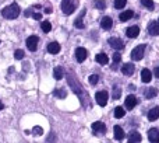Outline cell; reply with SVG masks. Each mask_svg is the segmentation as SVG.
<instances>
[{"mask_svg": "<svg viewBox=\"0 0 159 143\" xmlns=\"http://www.w3.org/2000/svg\"><path fill=\"white\" fill-rule=\"evenodd\" d=\"M67 81H69V84L73 87V91H74L78 96V98L81 100V104L87 105L88 102H89V97H88V94L84 91V88L81 87V84L77 81V79H75L71 73H67Z\"/></svg>", "mask_w": 159, "mask_h": 143, "instance_id": "6da1fadb", "label": "cell"}, {"mask_svg": "<svg viewBox=\"0 0 159 143\" xmlns=\"http://www.w3.org/2000/svg\"><path fill=\"white\" fill-rule=\"evenodd\" d=\"M20 13H21V8H20V6L17 4V3H13V4L7 6V7H4L2 10V16L7 20L17 18V17L20 16Z\"/></svg>", "mask_w": 159, "mask_h": 143, "instance_id": "7a4b0ae2", "label": "cell"}, {"mask_svg": "<svg viewBox=\"0 0 159 143\" xmlns=\"http://www.w3.org/2000/svg\"><path fill=\"white\" fill-rule=\"evenodd\" d=\"M77 6H78L77 0H63L60 7H61V10H63V13L69 16V14H71L73 11L77 8Z\"/></svg>", "mask_w": 159, "mask_h": 143, "instance_id": "3957f363", "label": "cell"}, {"mask_svg": "<svg viewBox=\"0 0 159 143\" xmlns=\"http://www.w3.org/2000/svg\"><path fill=\"white\" fill-rule=\"evenodd\" d=\"M144 51H145V45H138L137 48H134L131 52L133 61H141L144 58Z\"/></svg>", "mask_w": 159, "mask_h": 143, "instance_id": "277c9868", "label": "cell"}, {"mask_svg": "<svg viewBox=\"0 0 159 143\" xmlns=\"http://www.w3.org/2000/svg\"><path fill=\"white\" fill-rule=\"evenodd\" d=\"M38 42H39V38L36 35H31L27 38V47L30 51H32V52H35L36 48H38Z\"/></svg>", "mask_w": 159, "mask_h": 143, "instance_id": "5b68a950", "label": "cell"}, {"mask_svg": "<svg viewBox=\"0 0 159 143\" xmlns=\"http://www.w3.org/2000/svg\"><path fill=\"white\" fill-rule=\"evenodd\" d=\"M92 131L95 132V135L101 136L106 132V126H105L103 122H93L92 124Z\"/></svg>", "mask_w": 159, "mask_h": 143, "instance_id": "8992f818", "label": "cell"}, {"mask_svg": "<svg viewBox=\"0 0 159 143\" xmlns=\"http://www.w3.org/2000/svg\"><path fill=\"white\" fill-rule=\"evenodd\" d=\"M107 93L106 91H98L96 93V96H95V98H96V101H98V104L101 105V107H105L106 105V102H107Z\"/></svg>", "mask_w": 159, "mask_h": 143, "instance_id": "52a82bcc", "label": "cell"}, {"mask_svg": "<svg viewBox=\"0 0 159 143\" xmlns=\"http://www.w3.org/2000/svg\"><path fill=\"white\" fill-rule=\"evenodd\" d=\"M109 45L116 51H120L124 48V44L120 38H109Z\"/></svg>", "mask_w": 159, "mask_h": 143, "instance_id": "ba28073f", "label": "cell"}, {"mask_svg": "<svg viewBox=\"0 0 159 143\" xmlns=\"http://www.w3.org/2000/svg\"><path fill=\"white\" fill-rule=\"evenodd\" d=\"M87 56H88L87 49H84V48H77L75 49V59H77V62H80V63H82L87 59Z\"/></svg>", "mask_w": 159, "mask_h": 143, "instance_id": "9c48e42d", "label": "cell"}, {"mask_svg": "<svg viewBox=\"0 0 159 143\" xmlns=\"http://www.w3.org/2000/svg\"><path fill=\"white\" fill-rule=\"evenodd\" d=\"M148 139H149V142H152V143H158L159 142V129L151 128V129L148 131Z\"/></svg>", "mask_w": 159, "mask_h": 143, "instance_id": "30bf717a", "label": "cell"}, {"mask_svg": "<svg viewBox=\"0 0 159 143\" xmlns=\"http://www.w3.org/2000/svg\"><path fill=\"white\" fill-rule=\"evenodd\" d=\"M148 32L151 34V35H154V37L159 35V22H157V21L149 22L148 24Z\"/></svg>", "mask_w": 159, "mask_h": 143, "instance_id": "8fae6325", "label": "cell"}, {"mask_svg": "<svg viewBox=\"0 0 159 143\" xmlns=\"http://www.w3.org/2000/svg\"><path fill=\"white\" fill-rule=\"evenodd\" d=\"M124 105H126L127 110H133V108L137 105V98H135V96H129L126 98V101H124Z\"/></svg>", "mask_w": 159, "mask_h": 143, "instance_id": "7c38bea8", "label": "cell"}, {"mask_svg": "<svg viewBox=\"0 0 159 143\" xmlns=\"http://www.w3.org/2000/svg\"><path fill=\"white\" fill-rule=\"evenodd\" d=\"M138 34H140V28H138L137 25L129 27L126 31V35L129 37V38H135V37H138Z\"/></svg>", "mask_w": 159, "mask_h": 143, "instance_id": "4fadbf2b", "label": "cell"}, {"mask_svg": "<svg viewBox=\"0 0 159 143\" xmlns=\"http://www.w3.org/2000/svg\"><path fill=\"white\" fill-rule=\"evenodd\" d=\"M121 73L126 74V76H131L134 73V65L133 63H124L121 67Z\"/></svg>", "mask_w": 159, "mask_h": 143, "instance_id": "5bb4252c", "label": "cell"}, {"mask_svg": "<svg viewBox=\"0 0 159 143\" xmlns=\"http://www.w3.org/2000/svg\"><path fill=\"white\" fill-rule=\"evenodd\" d=\"M48 52L52 53V55L59 53V52H60V45H59L57 42H50V44L48 45Z\"/></svg>", "mask_w": 159, "mask_h": 143, "instance_id": "9a60e30c", "label": "cell"}, {"mask_svg": "<svg viewBox=\"0 0 159 143\" xmlns=\"http://www.w3.org/2000/svg\"><path fill=\"white\" fill-rule=\"evenodd\" d=\"M113 132H115L116 141H123L124 139V131L121 129V126H117V125H116V126L113 128Z\"/></svg>", "mask_w": 159, "mask_h": 143, "instance_id": "2e32d148", "label": "cell"}, {"mask_svg": "<svg viewBox=\"0 0 159 143\" xmlns=\"http://www.w3.org/2000/svg\"><path fill=\"white\" fill-rule=\"evenodd\" d=\"M112 24H113V21L110 17H103L101 21V27L103 28V30H110V28H112Z\"/></svg>", "mask_w": 159, "mask_h": 143, "instance_id": "e0dca14e", "label": "cell"}, {"mask_svg": "<svg viewBox=\"0 0 159 143\" xmlns=\"http://www.w3.org/2000/svg\"><path fill=\"white\" fill-rule=\"evenodd\" d=\"M141 77H143V81L144 83H149L152 80V73L149 69H144L141 72Z\"/></svg>", "mask_w": 159, "mask_h": 143, "instance_id": "ac0fdd59", "label": "cell"}, {"mask_svg": "<svg viewBox=\"0 0 159 143\" xmlns=\"http://www.w3.org/2000/svg\"><path fill=\"white\" fill-rule=\"evenodd\" d=\"M141 139H143L141 138V135L138 132H135V131L129 135V142L130 143H138V142H141Z\"/></svg>", "mask_w": 159, "mask_h": 143, "instance_id": "d6986e66", "label": "cell"}, {"mask_svg": "<svg viewBox=\"0 0 159 143\" xmlns=\"http://www.w3.org/2000/svg\"><path fill=\"white\" fill-rule=\"evenodd\" d=\"M158 118H159V108L155 107L148 112V119L149 121H157Z\"/></svg>", "mask_w": 159, "mask_h": 143, "instance_id": "ffe728a7", "label": "cell"}, {"mask_svg": "<svg viewBox=\"0 0 159 143\" xmlns=\"http://www.w3.org/2000/svg\"><path fill=\"white\" fill-rule=\"evenodd\" d=\"M96 62H98L99 65H106L107 62H109V58L106 56V53H98V55H96Z\"/></svg>", "mask_w": 159, "mask_h": 143, "instance_id": "44dd1931", "label": "cell"}, {"mask_svg": "<svg viewBox=\"0 0 159 143\" xmlns=\"http://www.w3.org/2000/svg\"><path fill=\"white\" fill-rule=\"evenodd\" d=\"M157 94H158V90L155 87L145 88V97L147 98H154V97H157Z\"/></svg>", "mask_w": 159, "mask_h": 143, "instance_id": "7402d4cb", "label": "cell"}, {"mask_svg": "<svg viewBox=\"0 0 159 143\" xmlns=\"http://www.w3.org/2000/svg\"><path fill=\"white\" fill-rule=\"evenodd\" d=\"M53 76H55V79H56V80H61V77L64 76V72H63V69H61L60 66L55 67V70H53Z\"/></svg>", "mask_w": 159, "mask_h": 143, "instance_id": "603a6c76", "label": "cell"}, {"mask_svg": "<svg viewBox=\"0 0 159 143\" xmlns=\"http://www.w3.org/2000/svg\"><path fill=\"white\" fill-rule=\"evenodd\" d=\"M133 16H134V13H133L131 10L123 11V13H120V20H121V21H127V20H130Z\"/></svg>", "mask_w": 159, "mask_h": 143, "instance_id": "cb8c5ba5", "label": "cell"}, {"mask_svg": "<svg viewBox=\"0 0 159 143\" xmlns=\"http://www.w3.org/2000/svg\"><path fill=\"white\" fill-rule=\"evenodd\" d=\"M41 28L43 32H49V31L52 30V24H50V21H43L41 24Z\"/></svg>", "mask_w": 159, "mask_h": 143, "instance_id": "d4e9b609", "label": "cell"}, {"mask_svg": "<svg viewBox=\"0 0 159 143\" xmlns=\"http://www.w3.org/2000/svg\"><path fill=\"white\" fill-rule=\"evenodd\" d=\"M141 3H143V6L147 7L148 10H154V7H155V4H154L152 0H141Z\"/></svg>", "mask_w": 159, "mask_h": 143, "instance_id": "484cf974", "label": "cell"}, {"mask_svg": "<svg viewBox=\"0 0 159 143\" xmlns=\"http://www.w3.org/2000/svg\"><path fill=\"white\" fill-rule=\"evenodd\" d=\"M120 61H121V56H120V53H117V52H116L115 55H113V65H112V69H113V70H116V65H117Z\"/></svg>", "mask_w": 159, "mask_h": 143, "instance_id": "4316f807", "label": "cell"}, {"mask_svg": "<svg viewBox=\"0 0 159 143\" xmlns=\"http://www.w3.org/2000/svg\"><path fill=\"white\" fill-rule=\"evenodd\" d=\"M120 96H121V90L117 87V86H115V87H113V94H112L113 100H117Z\"/></svg>", "mask_w": 159, "mask_h": 143, "instance_id": "83f0119b", "label": "cell"}, {"mask_svg": "<svg viewBox=\"0 0 159 143\" xmlns=\"http://www.w3.org/2000/svg\"><path fill=\"white\" fill-rule=\"evenodd\" d=\"M115 116L116 118H123L124 116V108H121V107H117L115 110Z\"/></svg>", "mask_w": 159, "mask_h": 143, "instance_id": "f1b7e54d", "label": "cell"}, {"mask_svg": "<svg viewBox=\"0 0 159 143\" xmlns=\"http://www.w3.org/2000/svg\"><path fill=\"white\" fill-rule=\"evenodd\" d=\"M84 14H85V10L82 11L81 16L75 20V27H77V28H84V22H82V16H84Z\"/></svg>", "mask_w": 159, "mask_h": 143, "instance_id": "f546056e", "label": "cell"}, {"mask_svg": "<svg viewBox=\"0 0 159 143\" xmlns=\"http://www.w3.org/2000/svg\"><path fill=\"white\" fill-rule=\"evenodd\" d=\"M53 93H55V96L59 97V98H64V97H66V91L61 90V88H56Z\"/></svg>", "mask_w": 159, "mask_h": 143, "instance_id": "4dcf8cb0", "label": "cell"}, {"mask_svg": "<svg viewBox=\"0 0 159 143\" xmlns=\"http://www.w3.org/2000/svg\"><path fill=\"white\" fill-rule=\"evenodd\" d=\"M24 56H25V53H24V51H22V49H17L16 52H14V58L18 59V61H21Z\"/></svg>", "mask_w": 159, "mask_h": 143, "instance_id": "1f68e13d", "label": "cell"}, {"mask_svg": "<svg viewBox=\"0 0 159 143\" xmlns=\"http://www.w3.org/2000/svg\"><path fill=\"white\" fill-rule=\"evenodd\" d=\"M127 0H115V7L116 8H123L126 6Z\"/></svg>", "mask_w": 159, "mask_h": 143, "instance_id": "d6a6232c", "label": "cell"}, {"mask_svg": "<svg viewBox=\"0 0 159 143\" xmlns=\"http://www.w3.org/2000/svg\"><path fill=\"white\" fill-rule=\"evenodd\" d=\"M32 133H34V136H41L42 133H43V129H42L41 126H34Z\"/></svg>", "mask_w": 159, "mask_h": 143, "instance_id": "836d02e7", "label": "cell"}, {"mask_svg": "<svg viewBox=\"0 0 159 143\" xmlns=\"http://www.w3.org/2000/svg\"><path fill=\"white\" fill-rule=\"evenodd\" d=\"M95 7L99 8V10H103V8L106 7V4H105L103 0H96V2H95Z\"/></svg>", "mask_w": 159, "mask_h": 143, "instance_id": "e575fe53", "label": "cell"}, {"mask_svg": "<svg viewBox=\"0 0 159 143\" xmlns=\"http://www.w3.org/2000/svg\"><path fill=\"white\" fill-rule=\"evenodd\" d=\"M98 80H99V76H98V74H92V76H89V84L95 86L96 83H98Z\"/></svg>", "mask_w": 159, "mask_h": 143, "instance_id": "d590c367", "label": "cell"}, {"mask_svg": "<svg viewBox=\"0 0 159 143\" xmlns=\"http://www.w3.org/2000/svg\"><path fill=\"white\" fill-rule=\"evenodd\" d=\"M34 18H35V20H41L42 18V14L41 13H34Z\"/></svg>", "mask_w": 159, "mask_h": 143, "instance_id": "8d00e7d4", "label": "cell"}, {"mask_svg": "<svg viewBox=\"0 0 159 143\" xmlns=\"http://www.w3.org/2000/svg\"><path fill=\"white\" fill-rule=\"evenodd\" d=\"M154 74H155V76H157L158 79H159V66H158V67H155V72H154Z\"/></svg>", "mask_w": 159, "mask_h": 143, "instance_id": "74e56055", "label": "cell"}, {"mask_svg": "<svg viewBox=\"0 0 159 143\" xmlns=\"http://www.w3.org/2000/svg\"><path fill=\"white\" fill-rule=\"evenodd\" d=\"M3 108H4V105H3V102L0 101V110H3Z\"/></svg>", "mask_w": 159, "mask_h": 143, "instance_id": "f35d334b", "label": "cell"}, {"mask_svg": "<svg viewBox=\"0 0 159 143\" xmlns=\"http://www.w3.org/2000/svg\"><path fill=\"white\" fill-rule=\"evenodd\" d=\"M158 22H159V20H158Z\"/></svg>", "mask_w": 159, "mask_h": 143, "instance_id": "ab89813d", "label": "cell"}]
</instances>
